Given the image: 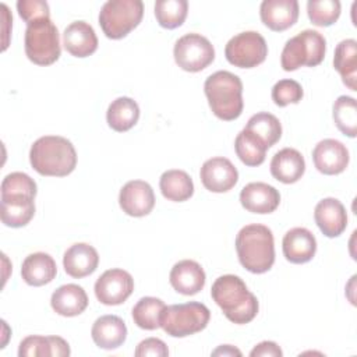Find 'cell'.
<instances>
[{"label": "cell", "instance_id": "1", "mask_svg": "<svg viewBox=\"0 0 357 357\" xmlns=\"http://www.w3.org/2000/svg\"><path fill=\"white\" fill-rule=\"evenodd\" d=\"M211 296L213 301L220 307L225 317L233 324H248L258 314V300L247 289L244 280L240 276H219L212 284Z\"/></svg>", "mask_w": 357, "mask_h": 357}, {"label": "cell", "instance_id": "2", "mask_svg": "<svg viewBox=\"0 0 357 357\" xmlns=\"http://www.w3.org/2000/svg\"><path fill=\"white\" fill-rule=\"evenodd\" d=\"M32 169L42 176L64 177L77 166V152L71 141L60 135L38 138L29 149Z\"/></svg>", "mask_w": 357, "mask_h": 357}, {"label": "cell", "instance_id": "3", "mask_svg": "<svg viewBox=\"0 0 357 357\" xmlns=\"http://www.w3.org/2000/svg\"><path fill=\"white\" fill-rule=\"evenodd\" d=\"M236 251L240 264L251 273H265L275 262L272 230L259 223L240 229L236 236Z\"/></svg>", "mask_w": 357, "mask_h": 357}, {"label": "cell", "instance_id": "4", "mask_svg": "<svg viewBox=\"0 0 357 357\" xmlns=\"http://www.w3.org/2000/svg\"><path fill=\"white\" fill-rule=\"evenodd\" d=\"M205 96L212 113L223 120L231 121L243 113V82L238 75L230 71H216L204 84Z\"/></svg>", "mask_w": 357, "mask_h": 357}, {"label": "cell", "instance_id": "5", "mask_svg": "<svg viewBox=\"0 0 357 357\" xmlns=\"http://www.w3.org/2000/svg\"><path fill=\"white\" fill-rule=\"evenodd\" d=\"M325 52L326 40L324 35L314 29H304L284 43L280 64L284 71H294L303 66L315 67L322 63Z\"/></svg>", "mask_w": 357, "mask_h": 357}, {"label": "cell", "instance_id": "6", "mask_svg": "<svg viewBox=\"0 0 357 357\" xmlns=\"http://www.w3.org/2000/svg\"><path fill=\"white\" fill-rule=\"evenodd\" d=\"M24 47L26 57L38 66H50L59 60L60 36L50 18H40L26 25Z\"/></svg>", "mask_w": 357, "mask_h": 357}, {"label": "cell", "instance_id": "7", "mask_svg": "<svg viewBox=\"0 0 357 357\" xmlns=\"http://www.w3.org/2000/svg\"><path fill=\"white\" fill-rule=\"evenodd\" d=\"M211 311L202 303L190 301L184 304L166 305L160 328L173 337H185L204 331L209 322Z\"/></svg>", "mask_w": 357, "mask_h": 357}, {"label": "cell", "instance_id": "8", "mask_svg": "<svg viewBox=\"0 0 357 357\" xmlns=\"http://www.w3.org/2000/svg\"><path fill=\"white\" fill-rule=\"evenodd\" d=\"M142 15L141 0H109L99 11V25L109 39H121L139 25Z\"/></svg>", "mask_w": 357, "mask_h": 357}, {"label": "cell", "instance_id": "9", "mask_svg": "<svg viewBox=\"0 0 357 357\" xmlns=\"http://www.w3.org/2000/svg\"><path fill=\"white\" fill-rule=\"evenodd\" d=\"M225 56L234 67L252 68L265 61L268 45L264 36L255 31L240 32L226 43Z\"/></svg>", "mask_w": 357, "mask_h": 357}, {"label": "cell", "instance_id": "10", "mask_svg": "<svg viewBox=\"0 0 357 357\" xmlns=\"http://www.w3.org/2000/svg\"><path fill=\"white\" fill-rule=\"evenodd\" d=\"M176 64L188 73H198L215 60V49L209 39L199 33H185L174 43Z\"/></svg>", "mask_w": 357, "mask_h": 357}, {"label": "cell", "instance_id": "11", "mask_svg": "<svg viewBox=\"0 0 357 357\" xmlns=\"http://www.w3.org/2000/svg\"><path fill=\"white\" fill-rule=\"evenodd\" d=\"M134 290L132 276L120 268L103 272L95 282V296L105 305H119L124 303Z\"/></svg>", "mask_w": 357, "mask_h": 357}, {"label": "cell", "instance_id": "12", "mask_svg": "<svg viewBox=\"0 0 357 357\" xmlns=\"http://www.w3.org/2000/svg\"><path fill=\"white\" fill-rule=\"evenodd\" d=\"M199 177L202 185L211 192H227L238 180V172L236 166L223 156L211 158L204 162Z\"/></svg>", "mask_w": 357, "mask_h": 357}, {"label": "cell", "instance_id": "13", "mask_svg": "<svg viewBox=\"0 0 357 357\" xmlns=\"http://www.w3.org/2000/svg\"><path fill=\"white\" fill-rule=\"evenodd\" d=\"M119 204L123 212L128 216L142 218L152 212L155 206V194L146 181L131 180L121 187Z\"/></svg>", "mask_w": 357, "mask_h": 357}, {"label": "cell", "instance_id": "14", "mask_svg": "<svg viewBox=\"0 0 357 357\" xmlns=\"http://www.w3.org/2000/svg\"><path fill=\"white\" fill-rule=\"evenodd\" d=\"M312 162L322 174H340L349 165V151L340 141L326 138L319 141L312 149Z\"/></svg>", "mask_w": 357, "mask_h": 357}, {"label": "cell", "instance_id": "15", "mask_svg": "<svg viewBox=\"0 0 357 357\" xmlns=\"http://www.w3.org/2000/svg\"><path fill=\"white\" fill-rule=\"evenodd\" d=\"M240 202L243 208L252 213H272L280 204L279 191L262 181L248 183L240 192Z\"/></svg>", "mask_w": 357, "mask_h": 357}, {"label": "cell", "instance_id": "16", "mask_svg": "<svg viewBox=\"0 0 357 357\" xmlns=\"http://www.w3.org/2000/svg\"><path fill=\"white\" fill-rule=\"evenodd\" d=\"M314 219L324 236L333 238L340 236L347 226V213L336 198L321 199L314 209Z\"/></svg>", "mask_w": 357, "mask_h": 357}, {"label": "cell", "instance_id": "17", "mask_svg": "<svg viewBox=\"0 0 357 357\" xmlns=\"http://www.w3.org/2000/svg\"><path fill=\"white\" fill-rule=\"evenodd\" d=\"M261 21L271 31L282 32L293 26L298 18L297 0H264L259 7Z\"/></svg>", "mask_w": 357, "mask_h": 357}, {"label": "cell", "instance_id": "18", "mask_svg": "<svg viewBox=\"0 0 357 357\" xmlns=\"http://www.w3.org/2000/svg\"><path fill=\"white\" fill-rule=\"evenodd\" d=\"M205 272L202 266L192 259H183L173 265L169 280L172 287L184 296H194L205 286Z\"/></svg>", "mask_w": 357, "mask_h": 357}, {"label": "cell", "instance_id": "19", "mask_svg": "<svg viewBox=\"0 0 357 357\" xmlns=\"http://www.w3.org/2000/svg\"><path fill=\"white\" fill-rule=\"evenodd\" d=\"M284 258L291 264H305L311 261L317 252V240L305 227L290 229L282 241Z\"/></svg>", "mask_w": 357, "mask_h": 357}, {"label": "cell", "instance_id": "20", "mask_svg": "<svg viewBox=\"0 0 357 357\" xmlns=\"http://www.w3.org/2000/svg\"><path fill=\"white\" fill-rule=\"evenodd\" d=\"M64 49L74 57H88L98 49L95 29L85 21L71 22L63 32Z\"/></svg>", "mask_w": 357, "mask_h": 357}, {"label": "cell", "instance_id": "21", "mask_svg": "<svg viewBox=\"0 0 357 357\" xmlns=\"http://www.w3.org/2000/svg\"><path fill=\"white\" fill-rule=\"evenodd\" d=\"M91 336L99 349L114 350L126 342L127 326L117 315H103L93 322Z\"/></svg>", "mask_w": 357, "mask_h": 357}, {"label": "cell", "instance_id": "22", "mask_svg": "<svg viewBox=\"0 0 357 357\" xmlns=\"http://www.w3.org/2000/svg\"><path fill=\"white\" fill-rule=\"evenodd\" d=\"M99 264L98 251L86 243L73 244L63 255V266L67 275L75 279L93 273Z\"/></svg>", "mask_w": 357, "mask_h": 357}, {"label": "cell", "instance_id": "23", "mask_svg": "<svg viewBox=\"0 0 357 357\" xmlns=\"http://www.w3.org/2000/svg\"><path fill=\"white\" fill-rule=\"evenodd\" d=\"M305 172L304 156L294 148H283L271 160V174L283 184L298 181Z\"/></svg>", "mask_w": 357, "mask_h": 357}, {"label": "cell", "instance_id": "24", "mask_svg": "<svg viewBox=\"0 0 357 357\" xmlns=\"http://www.w3.org/2000/svg\"><path fill=\"white\" fill-rule=\"evenodd\" d=\"M50 305L61 317H77L86 310L88 296L81 286L67 283L53 291Z\"/></svg>", "mask_w": 357, "mask_h": 357}, {"label": "cell", "instance_id": "25", "mask_svg": "<svg viewBox=\"0 0 357 357\" xmlns=\"http://www.w3.org/2000/svg\"><path fill=\"white\" fill-rule=\"evenodd\" d=\"M70 353L68 343L60 336L31 335L22 339L18 347L20 357H64Z\"/></svg>", "mask_w": 357, "mask_h": 357}, {"label": "cell", "instance_id": "26", "mask_svg": "<svg viewBox=\"0 0 357 357\" xmlns=\"http://www.w3.org/2000/svg\"><path fill=\"white\" fill-rule=\"evenodd\" d=\"M57 275V266L53 259L46 252L29 254L21 266L22 280L29 286H43L50 283Z\"/></svg>", "mask_w": 357, "mask_h": 357}, {"label": "cell", "instance_id": "27", "mask_svg": "<svg viewBox=\"0 0 357 357\" xmlns=\"http://www.w3.org/2000/svg\"><path fill=\"white\" fill-rule=\"evenodd\" d=\"M33 197L29 195H1V222L8 227H22L35 215Z\"/></svg>", "mask_w": 357, "mask_h": 357}, {"label": "cell", "instance_id": "28", "mask_svg": "<svg viewBox=\"0 0 357 357\" xmlns=\"http://www.w3.org/2000/svg\"><path fill=\"white\" fill-rule=\"evenodd\" d=\"M333 67L340 74L343 84L350 91H357V42L354 39H343L337 43Z\"/></svg>", "mask_w": 357, "mask_h": 357}, {"label": "cell", "instance_id": "29", "mask_svg": "<svg viewBox=\"0 0 357 357\" xmlns=\"http://www.w3.org/2000/svg\"><path fill=\"white\" fill-rule=\"evenodd\" d=\"M139 119L138 103L127 96H120L114 99L106 112V120L112 130L117 132H124L131 130Z\"/></svg>", "mask_w": 357, "mask_h": 357}, {"label": "cell", "instance_id": "30", "mask_svg": "<svg viewBox=\"0 0 357 357\" xmlns=\"http://www.w3.org/2000/svg\"><path fill=\"white\" fill-rule=\"evenodd\" d=\"M159 188L162 195L173 202L187 201L194 194L192 178L188 176V173L178 169L166 170L160 176Z\"/></svg>", "mask_w": 357, "mask_h": 357}, {"label": "cell", "instance_id": "31", "mask_svg": "<svg viewBox=\"0 0 357 357\" xmlns=\"http://www.w3.org/2000/svg\"><path fill=\"white\" fill-rule=\"evenodd\" d=\"M234 149L238 159L245 166L255 167L264 163L268 146L259 137L244 128L234 139Z\"/></svg>", "mask_w": 357, "mask_h": 357}, {"label": "cell", "instance_id": "32", "mask_svg": "<svg viewBox=\"0 0 357 357\" xmlns=\"http://www.w3.org/2000/svg\"><path fill=\"white\" fill-rule=\"evenodd\" d=\"M166 304L156 297H142L132 307L131 315L134 324L145 331H155L160 328V318Z\"/></svg>", "mask_w": 357, "mask_h": 357}, {"label": "cell", "instance_id": "33", "mask_svg": "<svg viewBox=\"0 0 357 357\" xmlns=\"http://www.w3.org/2000/svg\"><path fill=\"white\" fill-rule=\"evenodd\" d=\"M245 130L259 137L268 148L273 146L282 137V124L279 119L268 112H259L250 117Z\"/></svg>", "mask_w": 357, "mask_h": 357}, {"label": "cell", "instance_id": "34", "mask_svg": "<svg viewBox=\"0 0 357 357\" xmlns=\"http://www.w3.org/2000/svg\"><path fill=\"white\" fill-rule=\"evenodd\" d=\"M333 121L337 127V130L350 137L354 138L357 134V103L356 99L351 96L342 95L339 96L332 109Z\"/></svg>", "mask_w": 357, "mask_h": 357}, {"label": "cell", "instance_id": "35", "mask_svg": "<svg viewBox=\"0 0 357 357\" xmlns=\"http://www.w3.org/2000/svg\"><path fill=\"white\" fill-rule=\"evenodd\" d=\"M187 0H158L155 3V17L158 24L166 29L178 28L187 17Z\"/></svg>", "mask_w": 357, "mask_h": 357}, {"label": "cell", "instance_id": "36", "mask_svg": "<svg viewBox=\"0 0 357 357\" xmlns=\"http://www.w3.org/2000/svg\"><path fill=\"white\" fill-rule=\"evenodd\" d=\"M310 21L317 26H329L340 15V1L337 0H310L307 3Z\"/></svg>", "mask_w": 357, "mask_h": 357}, {"label": "cell", "instance_id": "37", "mask_svg": "<svg viewBox=\"0 0 357 357\" xmlns=\"http://www.w3.org/2000/svg\"><path fill=\"white\" fill-rule=\"evenodd\" d=\"M1 195H29L36 197L35 180L22 172H13L1 181Z\"/></svg>", "mask_w": 357, "mask_h": 357}, {"label": "cell", "instance_id": "38", "mask_svg": "<svg viewBox=\"0 0 357 357\" xmlns=\"http://www.w3.org/2000/svg\"><path fill=\"white\" fill-rule=\"evenodd\" d=\"M304 96L301 85L294 79H280L272 88V100L276 106L284 107L290 103H298Z\"/></svg>", "mask_w": 357, "mask_h": 357}, {"label": "cell", "instance_id": "39", "mask_svg": "<svg viewBox=\"0 0 357 357\" xmlns=\"http://www.w3.org/2000/svg\"><path fill=\"white\" fill-rule=\"evenodd\" d=\"M17 10L26 25L40 18H50L49 4L43 0H18Z\"/></svg>", "mask_w": 357, "mask_h": 357}, {"label": "cell", "instance_id": "40", "mask_svg": "<svg viewBox=\"0 0 357 357\" xmlns=\"http://www.w3.org/2000/svg\"><path fill=\"white\" fill-rule=\"evenodd\" d=\"M134 354L137 357H145V356L165 357L169 354V349L163 340H160L158 337H148L138 343Z\"/></svg>", "mask_w": 357, "mask_h": 357}, {"label": "cell", "instance_id": "41", "mask_svg": "<svg viewBox=\"0 0 357 357\" xmlns=\"http://www.w3.org/2000/svg\"><path fill=\"white\" fill-rule=\"evenodd\" d=\"M251 357H282L283 351L282 349L275 343V342H261L258 343L251 351H250Z\"/></svg>", "mask_w": 357, "mask_h": 357}, {"label": "cell", "instance_id": "42", "mask_svg": "<svg viewBox=\"0 0 357 357\" xmlns=\"http://www.w3.org/2000/svg\"><path fill=\"white\" fill-rule=\"evenodd\" d=\"M212 356H241V351L230 344H223L212 351Z\"/></svg>", "mask_w": 357, "mask_h": 357}]
</instances>
